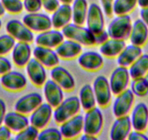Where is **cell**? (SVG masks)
Segmentation results:
<instances>
[{
  "label": "cell",
  "instance_id": "26",
  "mask_svg": "<svg viewBox=\"0 0 148 140\" xmlns=\"http://www.w3.org/2000/svg\"><path fill=\"white\" fill-rule=\"evenodd\" d=\"M58 56L63 59H72L79 56L82 51V45L72 40H63L55 48Z\"/></svg>",
  "mask_w": 148,
  "mask_h": 140
},
{
  "label": "cell",
  "instance_id": "2",
  "mask_svg": "<svg viewBox=\"0 0 148 140\" xmlns=\"http://www.w3.org/2000/svg\"><path fill=\"white\" fill-rule=\"evenodd\" d=\"M80 110L81 104L79 97L73 96L62 100V102L55 108L52 117L57 123L61 124L79 114Z\"/></svg>",
  "mask_w": 148,
  "mask_h": 140
},
{
  "label": "cell",
  "instance_id": "49",
  "mask_svg": "<svg viewBox=\"0 0 148 140\" xmlns=\"http://www.w3.org/2000/svg\"><path fill=\"white\" fill-rule=\"evenodd\" d=\"M137 5L141 8H148V0H137Z\"/></svg>",
  "mask_w": 148,
  "mask_h": 140
},
{
  "label": "cell",
  "instance_id": "19",
  "mask_svg": "<svg viewBox=\"0 0 148 140\" xmlns=\"http://www.w3.org/2000/svg\"><path fill=\"white\" fill-rule=\"evenodd\" d=\"M33 55L47 68L52 69L59 64L60 57L52 48L37 45L34 48Z\"/></svg>",
  "mask_w": 148,
  "mask_h": 140
},
{
  "label": "cell",
  "instance_id": "40",
  "mask_svg": "<svg viewBox=\"0 0 148 140\" xmlns=\"http://www.w3.org/2000/svg\"><path fill=\"white\" fill-rule=\"evenodd\" d=\"M12 63L5 55H0V76L12 70Z\"/></svg>",
  "mask_w": 148,
  "mask_h": 140
},
{
  "label": "cell",
  "instance_id": "48",
  "mask_svg": "<svg viewBox=\"0 0 148 140\" xmlns=\"http://www.w3.org/2000/svg\"><path fill=\"white\" fill-rule=\"evenodd\" d=\"M80 139L82 140H93V139H97V137H95V136L91 135V134H82V137H80Z\"/></svg>",
  "mask_w": 148,
  "mask_h": 140
},
{
  "label": "cell",
  "instance_id": "41",
  "mask_svg": "<svg viewBox=\"0 0 148 140\" xmlns=\"http://www.w3.org/2000/svg\"><path fill=\"white\" fill-rule=\"evenodd\" d=\"M42 7L48 12H53L60 6L59 0H42Z\"/></svg>",
  "mask_w": 148,
  "mask_h": 140
},
{
  "label": "cell",
  "instance_id": "51",
  "mask_svg": "<svg viewBox=\"0 0 148 140\" xmlns=\"http://www.w3.org/2000/svg\"><path fill=\"white\" fill-rule=\"evenodd\" d=\"M59 1L62 4H69V5L73 2V0H59Z\"/></svg>",
  "mask_w": 148,
  "mask_h": 140
},
{
  "label": "cell",
  "instance_id": "16",
  "mask_svg": "<svg viewBox=\"0 0 148 140\" xmlns=\"http://www.w3.org/2000/svg\"><path fill=\"white\" fill-rule=\"evenodd\" d=\"M132 125L129 115L116 118L111 126L110 137L112 140H123L128 138L132 131Z\"/></svg>",
  "mask_w": 148,
  "mask_h": 140
},
{
  "label": "cell",
  "instance_id": "33",
  "mask_svg": "<svg viewBox=\"0 0 148 140\" xmlns=\"http://www.w3.org/2000/svg\"><path fill=\"white\" fill-rule=\"evenodd\" d=\"M137 5V0H115L113 13L116 15H127L134 10Z\"/></svg>",
  "mask_w": 148,
  "mask_h": 140
},
{
  "label": "cell",
  "instance_id": "42",
  "mask_svg": "<svg viewBox=\"0 0 148 140\" xmlns=\"http://www.w3.org/2000/svg\"><path fill=\"white\" fill-rule=\"evenodd\" d=\"M114 1L115 0H100L104 13L108 17H111L113 15Z\"/></svg>",
  "mask_w": 148,
  "mask_h": 140
},
{
  "label": "cell",
  "instance_id": "34",
  "mask_svg": "<svg viewBox=\"0 0 148 140\" xmlns=\"http://www.w3.org/2000/svg\"><path fill=\"white\" fill-rule=\"evenodd\" d=\"M132 91L137 97L148 96V81L145 77L132 79L130 85Z\"/></svg>",
  "mask_w": 148,
  "mask_h": 140
},
{
  "label": "cell",
  "instance_id": "15",
  "mask_svg": "<svg viewBox=\"0 0 148 140\" xmlns=\"http://www.w3.org/2000/svg\"><path fill=\"white\" fill-rule=\"evenodd\" d=\"M25 67L27 75L31 82L36 86H43L47 78L45 66L35 58H33L30 59Z\"/></svg>",
  "mask_w": 148,
  "mask_h": 140
},
{
  "label": "cell",
  "instance_id": "38",
  "mask_svg": "<svg viewBox=\"0 0 148 140\" xmlns=\"http://www.w3.org/2000/svg\"><path fill=\"white\" fill-rule=\"evenodd\" d=\"M5 11L12 14L21 13L23 10V2L21 0H1Z\"/></svg>",
  "mask_w": 148,
  "mask_h": 140
},
{
  "label": "cell",
  "instance_id": "20",
  "mask_svg": "<svg viewBox=\"0 0 148 140\" xmlns=\"http://www.w3.org/2000/svg\"><path fill=\"white\" fill-rule=\"evenodd\" d=\"M63 34L58 29H49L39 33L35 39L37 45L49 48H56L64 40Z\"/></svg>",
  "mask_w": 148,
  "mask_h": 140
},
{
  "label": "cell",
  "instance_id": "6",
  "mask_svg": "<svg viewBox=\"0 0 148 140\" xmlns=\"http://www.w3.org/2000/svg\"><path fill=\"white\" fill-rule=\"evenodd\" d=\"M130 74L127 67L119 66L115 69L109 80L112 93L117 96L127 89L130 82Z\"/></svg>",
  "mask_w": 148,
  "mask_h": 140
},
{
  "label": "cell",
  "instance_id": "30",
  "mask_svg": "<svg viewBox=\"0 0 148 140\" xmlns=\"http://www.w3.org/2000/svg\"><path fill=\"white\" fill-rule=\"evenodd\" d=\"M72 20L74 24L84 25L86 23L88 12V3L86 0H74L73 2Z\"/></svg>",
  "mask_w": 148,
  "mask_h": 140
},
{
  "label": "cell",
  "instance_id": "21",
  "mask_svg": "<svg viewBox=\"0 0 148 140\" xmlns=\"http://www.w3.org/2000/svg\"><path fill=\"white\" fill-rule=\"evenodd\" d=\"M44 95L47 102L55 108L64 99L63 89L53 80H47L44 84Z\"/></svg>",
  "mask_w": 148,
  "mask_h": 140
},
{
  "label": "cell",
  "instance_id": "24",
  "mask_svg": "<svg viewBox=\"0 0 148 140\" xmlns=\"http://www.w3.org/2000/svg\"><path fill=\"white\" fill-rule=\"evenodd\" d=\"M32 50L30 43L18 42L15 43L12 51V58L13 63L18 67L26 66L31 58Z\"/></svg>",
  "mask_w": 148,
  "mask_h": 140
},
{
  "label": "cell",
  "instance_id": "50",
  "mask_svg": "<svg viewBox=\"0 0 148 140\" xmlns=\"http://www.w3.org/2000/svg\"><path fill=\"white\" fill-rule=\"evenodd\" d=\"M5 8H4L3 5H2V2H1V1H0V17L3 16L4 15H5Z\"/></svg>",
  "mask_w": 148,
  "mask_h": 140
},
{
  "label": "cell",
  "instance_id": "47",
  "mask_svg": "<svg viewBox=\"0 0 148 140\" xmlns=\"http://www.w3.org/2000/svg\"><path fill=\"white\" fill-rule=\"evenodd\" d=\"M141 19L145 22L148 27V8H142L140 10Z\"/></svg>",
  "mask_w": 148,
  "mask_h": 140
},
{
  "label": "cell",
  "instance_id": "28",
  "mask_svg": "<svg viewBox=\"0 0 148 140\" xmlns=\"http://www.w3.org/2000/svg\"><path fill=\"white\" fill-rule=\"evenodd\" d=\"M143 53L142 47L137 45H126L124 49L117 56V63L119 66L129 67Z\"/></svg>",
  "mask_w": 148,
  "mask_h": 140
},
{
  "label": "cell",
  "instance_id": "12",
  "mask_svg": "<svg viewBox=\"0 0 148 140\" xmlns=\"http://www.w3.org/2000/svg\"><path fill=\"white\" fill-rule=\"evenodd\" d=\"M86 27L95 34L104 30L105 18L102 10L96 3H92L88 8L86 19Z\"/></svg>",
  "mask_w": 148,
  "mask_h": 140
},
{
  "label": "cell",
  "instance_id": "7",
  "mask_svg": "<svg viewBox=\"0 0 148 140\" xmlns=\"http://www.w3.org/2000/svg\"><path fill=\"white\" fill-rule=\"evenodd\" d=\"M92 88L96 97L97 104L102 107L108 106L110 102L113 94L108 78L103 75L98 76L94 81Z\"/></svg>",
  "mask_w": 148,
  "mask_h": 140
},
{
  "label": "cell",
  "instance_id": "29",
  "mask_svg": "<svg viewBox=\"0 0 148 140\" xmlns=\"http://www.w3.org/2000/svg\"><path fill=\"white\" fill-rule=\"evenodd\" d=\"M126 46L123 40L109 38L99 47V52L102 55L108 58L117 57Z\"/></svg>",
  "mask_w": 148,
  "mask_h": 140
},
{
  "label": "cell",
  "instance_id": "53",
  "mask_svg": "<svg viewBox=\"0 0 148 140\" xmlns=\"http://www.w3.org/2000/svg\"><path fill=\"white\" fill-rule=\"evenodd\" d=\"M2 20L0 19V29L2 28Z\"/></svg>",
  "mask_w": 148,
  "mask_h": 140
},
{
  "label": "cell",
  "instance_id": "17",
  "mask_svg": "<svg viewBox=\"0 0 148 140\" xmlns=\"http://www.w3.org/2000/svg\"><path fill=\"white\" fill-rule=\"evenodd\" d=\"M50 76L57 84L63 89V91H71L74 89L76 82L71 72L61 66H56L51 69Z\"/></svg>",
  "mask_w": 148,
  "mask_h": 140
},
{
  "label": "cell",
  "instance_id": "14",
  "mask_svg": "<svg viewBox=\"0 0 148 140\" xmlns=\"http://www.w3.org/2000/svg\"><path fill=\"white\" fill-rule=\"evenodd\" d=\"M60 130L62 138L74 139L79 137L84 130V116L77 114L60 124Z\"/></svg>",
  "mask_w": 148,
  "mask_h": 140
},
{
  "label": "cell",
  "instance_id": "13",
  "mask_svg": "<svg viewBox=\"0 0 148 140\" xmlns=\"http://www.w3.org/2000/svg\"><path fill=\"white\" fill-rule=\"evenodd\" d=\"M0 82L2 87L8 91H19L25 88L27 78L21 72L10 70L1 76Z\"/></svg>",
  "mask_w": 148,
  "mask_h": 140
},
{
  "label": "cell",
  "instance_id": "11",
  "mask_svg": "<svg viewBox=\"0 0 148 140\" xmlns=\"http://www.w3.org/2000/svg\"><path fill=\"white\" fill-rule=\"evenodd\" d=\"M43 102V98L40 94L32 92L21 97L15 102L14 110L24 115L31 114Z\"/></svg>",
  "mask_w": 148,
  "mask_h": 140
},
{
  "label": "cell",
  "instance_id": "32",
  "mask_svg": "<svg viewBox=\"0 0 148 140\" xmlns=\"http://www.w3.org/2000/svg\"><path fill=\"white\" fill-rule=\"evenodd\" d=\"M129 72L132 79L145 77L148 72V54L142 53L129 67Z\"/></svg>",
  "mask_w": 148,
  "mask_h": 140
},
{
  "label": "cell",
  "instance_id": "45",
  "mask_svg": "<svg viewBox=\"0 0 148 140\" xmlns=\"http://www.w3.org/2000/svg\"><path fill=\"white\" fill-rule=\"evenodd\" d=\"M12 131L5 125H0V139L8 140L12 137Z\"/></svg>",
  "mask_w": 148,
  "mask_h": 140
},
{
  "label": "cell",
  "instance_id": "23",
  "mask_svg": "<svg viewBox=\"0 0 148 140\" xmlns=\"http://www.w3.org/2000/svg\"><path fill=\"white\" fill-rule=\"evenodd\" d=\"M72 20V8L69 4H62L52 12L51 21L55 29H62Z\"/></svg>",
  "mask_w": 148,
  "mask_h": 140
},
{
  "label": "cell",
  "instance_id": "3",
  "mask_svg": "<svg viewBox=\"0 0 148 140\" xmlns=\"http://www.w3.org/2000/svg\"><path fill=\"white\" fill-rule=\"evenodd\" d=\"M132 21L130 15H117L110 23L108 32L110 38L126 40L129 38L132 28Z\"/></svg>",
  "mask_w": 148,
  "mask_h": 140
},
{
  "label": "cell",
  "instance_id": "25",
  "mask_svg": "<svg viewBox=\"0 0 148 140\" xmlns=\"http://www.w3.org/2000/svg\"><path fill=\"white\" fill-rule=\"evenodd\" d=\"M129 41L131 44L142 47L147 43L148 40V27L141 18L136 19L132 24Z\"/></svg>",
  "mask_w": 148,
  "mask_h": 140
},
{
  "label": "cell",
  "instance_id": "4",
  "mask_svg": "<svg viewBox=\"0 0 148 140\" xmlns=\"http://www.w3.org/2000/svg\"><path fill=\"white\" fill-rule=\"evenodd\" d=\"M103 126V115L99 108L95 107L86 112L84 116V130L85 134L97 137Z\"/></svg>",
  "mask_w": 148,
  "mask_h": 140
},
{
  "label": "cell",
  "instance_id": "54",
  "mask_svg": "<svg viewBox=\"0 0 148 140\" xmlns=\"http://www.w3.org/2000/svg\"><path fill=\"white\" fill-rule=\"evenodd\" d=\"M147 129H148V128H147Z\"/></svg>",
  "mask_w": 148,
  "mask_h": 140
},
{
  "label": "cell",
  "instance_id": "8",
  "mask_svg": "<svg viewBox=\"0 0 148 140\" xmlns=\"http://www.w3.org/2000/svg\"><path fill=\"white\" fill-rule=\"evenodd\" d=\"M23 22L34 32L40 33L51 29L52 27L51 18L41 12H28L23 18Z\"/></svg>",
  "mask_w": 148,
  "mask_h": 140
},
{
  "label": "cell",
  "instance_id": "1",
  "mask_svg": "<svg viewBox=\"0 0 148 140\" xmlns=\"http://www.w3.org/2000/svg\"><path fill=\"white\" fill-rule=\"evenodd\" d=\"M64 37L72 40L84 46H92L95 45V34L87 27L83 25L69 23L62 28Z\"/></svg>",
  "mask_w": 148,
  "mask_h": 140
},
{
  "label": "cell",
  "instance_id": "35",
  "mask_svg": "<svg viewBox=\"0 0 148 140\" xmlns=\"http://www.w3.org/2000/svg\"><path fill=\"white\" fill-rule=\"evenodd\" d=\"M15 40L9 34L0 36V55H5L10 53L15 45Z\"/></svg>",
  "mask_w": 148,
  "mask_h": 140
},
{
  "label": "cell",
  "instance_id": "22",
  "mask_svg": "<svg viewBox=\"0 0 148 140\" xmlns=\"http://www.w3.org/2000/svg\"><path fill=\"white\" fill-rule=\"evenodd\" d=\"M78 63L82 68L87 71H97L102 67L104 59L102 55L95 51H86L78 56Z\"/></svg>",
  "mask_w": 148,
  "mask_h": 140
},
{
  "label": "cell",
  "instance_id": "46",
  "mask_svg": "<svg viewBox=\"0 0 148 140\" xmlns=\"http://www.w3.org/2000/svg\"><path fill=\"white\" fill-rule=\"evenodd\" d=\"M7 114V106L6 103L3 99L0 98V125L4 123L5 115Z\"/></svg>",
  "mask_w": 148,
  "mask_h": 140
},
{
  "label": "cell",
  "instance_id": "18",
  "mask_svg": "<svg viewBox=\"0 0 148 140\" xmlns=\"http://www.w3.org/2000/svg\"><path fill=\"white\" fill-rule=\"evenodd\" d=\"M132 128L145 131L148 128V107L144 102H139L134 107L131 115Z\"/></svg>",
  "mask_w": 148,
  "mask_h": 140
},
{
  "label": "cell",
  "instance_id": "37",
  "mask_svg": "<svg viewBox=\"0 0 148 140\" xmlns=\"http://www.w3.org/2000/svg\"><path fill=\"white\" fill-rule=\"evenodd\" d=\"M62 139V136L60 132V130L58 129L57 128L51 127V128H45L43 129H42V131L39 133V136H38V139H37L60 140Z\"/></svg>",
  "mask_w": 148,
  "mask_h": 140
},
{
  "label": "cell",
  "instance_id": "39",
  "mask_svg": "<svg viewBox=\"0 0 148 140\" xmlns=\"http://www.w3.org/2000/svg\"><path fill=\"white\" fill-rule=\"evenodd\" d=\"M23 6L28 12H37L42 8V0H23Z\"/></svg>",
  "mask_w": 148,
  "mask_h": 140
},
{
  "label": "cell",
  "instance_id": "10",
  "mask_svg": "<svg viewBox=\"0 0 148 140\" xmlns=\"http://www.w3.org/2000/svg\"><path fill=\"white\" fill-rule=\"evenodd\" d=\"M53 116V107L47 102L43 103L39 105L31 114L29 121L30 124L39 130L46 128Z\"/></svg>",
  "mask_w": 148,
  "mask_h": 140
},
{
  "label": "cell",
  "instance_id": "52",
  "mask_svg": "<svg viewBox=\"0 0 148 140\" xmlns=\"http://www.w3.org/2000/svg\"><path fill=\"white\" fill-rule=\"evenodd\" d=\"M145 78H146V79H147V81H148V72H147V74H146V75H145Z\"/></svg>",
  "mask_w": 148,
  "mask_h": 140
},
{
  "label": "cell",
  "instance_id": "27",
  "mask_svg": "<svg viewBox=\"0 0 148 140\" xmlns=\"http://www.w3.org/2000/svg\"><path fill=\"white\" fill-rule=\"evenodd\" d=\"M4 124L12 132L17 134L30 125V121L26 115L15 110L7 112L4 120Z\"/></svg>",
  "mask_w": 148,
  "mask_h": 140
},
{
  "label": "cell",
  "instance_id": "31",
  "mask_svg": "<svg viewBox=\"0 0 148 140\" xmlns=\"http://www.w3.org/2000/svg\"><path fill=\"white\" fill-rule=\"evenodd\" d=\"M79 101L81 107L84 110L87 111L96 107V97L94 93L93 88L89 84L83 85L79 91Z\"/></svg>",
  "mask_w": 148,
  "mask_h": 140
},
{
  "label": "cell",
  "instance_id": "5",
  "mask_svg": "<svg viewBox=\"0 0 148 140\" xmlns=\"http://www.w3.org/2000/svg\"><path fill=\"white\" fill-rule=\"evenodd\" d=\"M5 28L8 34L18 42L31 43L34 41V31H31L23 22L19 20H10L7 23Z\"/></svg>",
  "mask_w": 148,
  "mask_h": 140
},
{
  "label": "cell",
  "instance_id": "44",
  "mask_svg": "<svg viewBox=\"0 0 148 140\" xmlns=\"http://www.w3.org/2000/svg\"><path fill=\"white\" fill-rule=\"evenodd\" d=\"M127 139L129 140H148V137L144 131L134 130L133 131H131Z\"/></svg>",
  "mask_w": 148,
  "mask_h": 140
},
{
  "label": "cell",
  "instance_id": "43",
  "mask_svg": "<svg viewBox=\"0 0 148 140\" xmlns=\"http://www.w3.org/2000/svg\"><path fill=\"white\" fill-rule=\"evenodd\" d=\"M110 38L108 31L102 30L100 32L95 34V45H101Z\"/></svg>",
  "mask_w": 148,
  "mask_h": 140
},
{
  "label": "cell",
  "instance_id": "9",
  "mask_svg": "<svg viewBox=\"0 0 148 140\" xmlns=\"http://www.w3.org/2000/svg\"><path fill=\"white\" fill-rule=\"evenodd\" d=\"M134 100V94L129 88L118 94L113 105V112L115 117L119 118L129 115L132 109Z\"/></svg>",
  "mask_w": 148,
  "mask_h": 140
},
{
  "label": "cell",
  "instance_id": "36",
  "mask_svg": "<svg viewBox=\"0 0 148 140\" xmlns=\"http://www.w3.org/2000/svg\"><path fill=\"white\" fill-rule=\"evenodd\" d=\"M39 129L32 125H28L22 131L17 133L15 139L17 140H34L38 139Z\"/></svg>",
  "mask_w": 148,
  "mask_h": 140
}]
</instances>
